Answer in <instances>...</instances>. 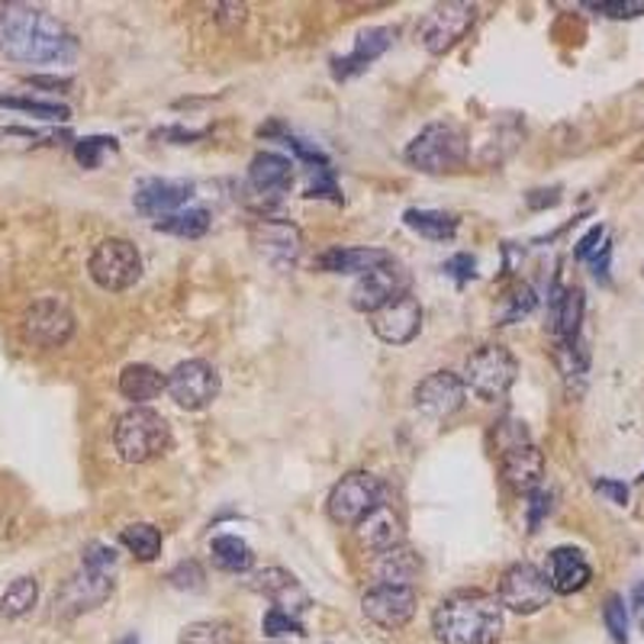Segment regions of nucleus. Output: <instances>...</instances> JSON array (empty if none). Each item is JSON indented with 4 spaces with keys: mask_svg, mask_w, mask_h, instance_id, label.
Returning <instances> with one entry per match:
<instances>
[{
    "mask_svg": "<svg viewBox=\"0 0 644 644\" xmlns=\"http://www.w3.org/2000/svg\"><path fill=\"white\" fill-rule=\"evenodd\" d=\"M0 55L23 65H68L78 55V39L46 10L0 3Z\"/></svg>",
    "mask_w": 644,
    "mask_h": 644,
    "instance_id": "1",
    "label": "nucleus"
},
{
    "mask_svg": "<svg viewBox=\"0 0 644 644\" xmlns=\"http://www.w3.org/2000/svg\"><path fill=\"white\" fill-rule=\"evenodd\" d=\"M432 632L442 644H496L502 639V606L481 590L448 596L432 615Z\"/></svg>",
    "mask_w": 644,
    "mask_h": 644,
    "instance_id": "2",
    "label": "nucleus"
},
{
    "mask_svg": "<svg viewBox=\"0 0 644 644\" xmlns=\"http://www.w3.org/2000/svg\"><path fill=\"white\" fill-rule=\"evenodd\" d=\"M113 445L126 464H146L171 448V426L161 413H155L149 406H133L116 419Z\"/></svg>",
    "mask_w": 644,
    "mask_h": 644,
    "instance_id": "3",
    "label": "nucleus"
},
{
    "mask_svg": "<svg viewBox=\"0 0 644 644\" xmlns=\"http://www.w3.org/2000/svg\"><path fill=\"white\" fill-rule=\"evenodd\" d=\"M406 161L426 174H448L467 161V136L454 123H429L409 146Z\"/></svg>",
    "mask_w": 644,
    "mask_h": 644,
    "instance_id": "4",
    "label": "nucleus"
},
{
    "mask_svg": "<svg viewBox=\"0 0 644 644\" xmlns=\"http://www.w3.org/2000/svg\"><path fill=\"white\" fill-rule=\"evenodd\" d=\"M516 374H519V361L502 346H481L464 361V387H471L487 403L506 397L509 387L516 384Z\"/></svg>",
    "mask_w": 644,
    "mask_h": 644,
    "instance_id": "5",
    "label": "nucleus"
},
{
    "mask_svg": "<svg viewBox=\"0 0 644 644\" xmlns=\"http://www.w3.org/2000/svg\"><path fill=\"white\" fill-rule=\"evenodd\" d=\"M88 271L98 287L120 294L143 278V255L129 239H103L88 261Z\"/></svg>",
    "mask_w": 644,
    "mask_h": 644,
    "instance_id": "6",
    "label": "nucleus"
},
{
    "mask_svg": "<svg viewBox=\"0 0 644 644\" xmlns=\"http://www.w3.org/2000/svg\"><path fill=\"white\" fill-rule=\"evenodd\" d=\"M381 499H384V487H381V481L374 474L351 471V474H346L332 487L326 509H329V519L332 522H339V526H358Z\"/></svg>",
    "mask_w": 644,
    "mask_h": 644,
    "instance_id": "7",
    "label": "nucleus"
},
{
    "mask_svg": "<svg viewBox=\"0 0 644 644\" xmlns=\"http://www.w3.org/2000/svg\"><path fill=\"white\" fill-rule=\"evenodd\" d=\"M551 594H554L551 580L529 561L512 564L499 580V606L509 612H519V615H532V612L545 609L551 602Z\"/></svg>",
    "mask_w": 644,
    "mask_h": 644,
    "instance_id": "8",
    "label": "nucleus"
},
{
    "mask_svg": "<svg viewBox=\"0 0 644 644\" xmlns=\"http://www.w3.org/2000/svg\"><path fill=\"white\" fill-rule=\"evenodd\" d=\"M474 20H477V7L474 3H439L422 20L419 39L432 55H445L471 33Z\"/></svg>",
    "mask_w": 644,
    "mask_h": 644,
    "instance_id": "9",
    "label": "nucleus"
},
{
    "mask_svg": "<svg viewBox=\"0 0 644 644\" xmlns=\"http://www.w3.org/2000/svg\"><path fill=\"white\" fill-rule=\"evenodd\" d=\"M419 606V596L413 587H397V584H377L361 596V612L368 622H374L384 632H399L413 622Z\"/></svg>",
    "mask_w": 644,
    "mask_h": 644,
    "instance_id": "10",
    "label": "nucleus"
},
{
    "mask_svg": "<svg viewBox=\"0 0 644 644\" xmlns=\"http://www.w3.org/2000/svg\"><path fill=\"white\" fill-rule=\"evenodd\" d=\"M168 394L181 406V409H206L213 399L219 397V374L210 361H181L171 374H168Z\"/></svg>",
    "mask_w": 644,
    "mask_h": 644,
    "instance_id": "11",
    "label": "nucleus"
},
{
    "mask_svg": "<svg viewBox=\"0 0 644 644\" xmlns=\"http://www.w3.org/2000/svg\"><path fill=\"white\" fill-rule=\"evenodd\" d=\"M403 294H409V274L399 268L397 261H391V264H381V268L358 278V284L351 287V306L358 313L374 316Z\"/></svg>",
    "mask_w": 644,
    "mask_h": 644,
    "instance_id": "12",
    "label": "nucleus"
},
{
    "mask_svg": "<svg viewBox=\"0 0 644 644\" xmlns=\"http://www.w3.org/2000/svg\"><path fill=\"white\" fill-rule=\"evenodd\" d=\"M75 332V316L61 300H36L23 316V336L36 348L65 346Z\"/></svg>",
    "mask_w": 644,
    "mask_h": 644,
    "instance_id": "13",
    "label": "nucleus"
},
{
    "mask_svg": "<svg viewBox=\"0 0 644 644\" xmlns=\"http://www.w3.org/2000/svg\"><path fill=\"white\" fill-rule=\"evenodd\" d=\"M467 399V387L464 377L451 374V371H436L426 381L416 384L413 391V403L419 413H426L429 419H451Z\"/></svg>",
    "mask_w": 644,
    "mask_h": 644,
    "instance_id": "14",
    "label": "nucleus"
},
{
    "mask_svg": "<svg viewBox=\"0 0 644 644\" xmlns=\"http://www.w3.org/2000/svg\"><path fill=\"white\" fill-rule=\"evenodd\" d=\"M194 197V184L191 181H171V178H146L136 184L133 203L143 216L149 219H165L178 210H184Z\"/></svg>",
    "mask_w": 644,
    "mask_h": 644,
    "instance_id": "15",
    "label": "nucleus"
},
{
    "mask_svg": "<svg viewBox=\"0 0 644 644\" xmlns=\"http://www.w3.org/2000/svg\"><path fill=\"white\" fill-rule=\"evenodd\" d=\"M374 336L387 346H406L419 336L422 329V306L413 294H403L394 303H387L381 313H374V323H371Z\"/></svg>",
    "mask_w": 644,
    "mask_h": 644,
    "instance_id": "16",
    "label": "nucleus"
},
{
    "mask_svg": "<svg viewBox=\"0 0 644 644\" xmlns=\"http://www.w3.org/2000/svg\"><path fill=\"white\" fill-rule=\"evenodd\" d=\"M110 594H113V574H100V570H91L81 564V570L65 580L55 606L61 615H78V612L98 609Z\"/></svg>",
    "mask_w": 644,
    "mask_h": 644,
    "instance_id": "17",
    "label": "nucleus"
},
{
    "mask_svg": "<svg viewBox=\"0 0 644 644\" xmlns=\"http://www.w3.org/2000/svg\"><path fill=\"white\" fill-rule=\"evenodd\" d=\"M354 532H358V542L368 547V551H374V554H381V551H391V547L406 545V532H403V516L397 512V506L384 496L358 526H354Z\"/></svg>",
    "mask_w": 644,
    "mask_h": 644,
    "instance_id": "18",
    "label": "nucleus"
},
{
    "mask_svg": "<svg viewBox=\"0 0 644 644\" xmlns=\"http://www.w3.org/2000/svg\"><path fill=\"white\" fill-rule=\"evenodd\" d=\"M499 471L516 494H535L545 477V454L532 442L499 451Z\"/></svg>",
    "mask_w": 644,
    "mask_h": 644,
    "instance_id": "19",
    "label": "nucleus"
},
{
    "mask_svg": "<svg viewBox=\"0 0 644 644\" xmlns=\"http://www.w3.org/2000/svg\"><path fill=\"white\" fill-rule=\"evenodd\" d=\"M251 246L258 248L264 258L278 261V264H287V261L294 264L300 248H303V236H300V229L294 223L264 216V219H258L251 226Z\"/></svg>",
    "mask_w": 644,
    "mask_h": 644,
    "instance_id": "20",
    "label": "nucleus"
},
{
    "mask_svg": "<svg viewBox=\"0 0 644 644\" xmlns=\"http://www.w3.org/2000/svg\"><path fill=\"white\" fill-rule=\"evenodd\" d=\"M547 561H551V577L547 580H551V590L554 594H580L594 580V570H590L587 557L577 547H554L547 554Z\"/></svg>",
    "mask_w": 644,
    "mask_h": 644,
    "instance_id": "21",
    "label": "nucleus"
},
{
    "mask_svg": "<svg viewBox=\"0 0 644 644\" xmlns=\"http://www.w3.org/2000/svg\"><path fill=\"white\" fill-rule=\"evenodd\" d=\"M251 590L264 594L274 602V609L291 612V615H297V612H303V609L309 606V596H306V590L297 584V577L287 574V570H281V567H268V570L255 574Z\"/></svg>",
    "mask_w": 644,
    "mask_h": 644,
    "instance_id": "22",
    "label": "nucleus"
},
{
    "mask_svg": "<svg viewBox=\"0 0 644 644\" xmlns=\"http://www.w3.org/2000/svg\"><path fill=\"white\" fill-rule=\"evenodd\" d=\"M391 43H394V30H387V26L364 30V33L354 39V49H351V55L332 61V75H336L339 81H348V78L361 75L371 61H377L384 52L391 49Z\"/></svg>",
    "mask_w": 644,
    "mask_h": 644,
    "instance_id": "23",
    "label": "nucleus"
},
{
    "mask_svg": "<svg viewBox=\"0 0 644 644\" xmlns=\"http://www.w3.org/2000/svg\"><path fill=\"white\" fill-rule=\"evenodd\" d=\"M248 184L258 194H284L294 184V161L278 151H258L248 165Z\"/></svg>",
    "mask_w": 644,
    "mask_h": 644,
    "instance_id": "24",
    "label": "nucleus"
},
{
    "mask_svg": "<svg viewBox=\"0 0 644 644\" xmlns=\"http://www.w3.org/2000/svg\"><path fill=\"white\" fill-rule=\"evenodd\" d=\"M580 323H584V291L554 287L551 297V332L557 336V346H577L580 342Z\"/></svg>",
    "mask_w": 644,
    "mask_h": 644,
    "instance_id": "25",
    "label": "nucleus"
},
{
    "mask_svg": "<svg viewBox=\"0 0 644 644\" xmlns=\"http://www.w3.org/2000/svg\"><path fill=\"white\" fill-rule=\"evenodd\" d=\"M391 261L394 255L384 248H329L316 258V268L329 274H368Z\"/></svg>",
    "mask_w": 644,
    "mask_h": 644,
    "instance_id": "26",
    "label": "nucleus"
},
{
    "mask_svg": "<svg viewBox=\"0 0 644 644\" xmlns=\"http://www.w3.org/2000/svg\"><path fill=\"white\" fill-rule=\"evenodd\" d=\"M374 570L381 577V584H397V587H413V580L422 570V561L413 547L397 545L391 551H381L374 561Z\"/></svg>",
    "mask_w": 644,
    "mask_h": 644,
    "instance_id": "27",
    "label": "nucleus"
},
{
    "mask_svg": "<svg viewBox=\"0 0 644 644\" xmlns=\"http://www.w3.org/2000/svg\"><path fill=\"white\" fill-rule=\"evenodd\" d=\"M161 391H168V377L161 371H155L151 364H126L120 374V394L133 399L136 406L161 397Z\"/></svg>",
    "mask_w": 644,
    "mask_h": 644,
    "instance_id": "28",
    "label": "nucleus"
},
{
    "mask_svg": "<svg viewBox=\"0 0 644 644\" xmlns=\"http://www.w3.org/2000/svg\"><path fill=\"white\" fill-rule=\"evenodd\" d=\"M403 223L429 242H451L457 236V216L445 210H406Z\"/></svg>",
    "mask_w": 644,
    "mask_h": 644,
    "instance_id": "29",
    "label": "nucleus"
},
{
    "mask_svg": "<svg viewBox=\"0 0 644 644\" xmlns=\"http://www.w3.org/2000/svg\"><path fill=\"white\" fill-rule=\"evenodd\" d=\"M210 554H213V564L226 574H246L248 567L255 564L251 547L239 535H216L210 542Z\"/></svg>",
    "mask_w": 644,
    "mask_h": 644,
    "instance_id": "30",
    "label": "nucleus"
},
{
    "mask_svg": "<svg viewBox=\"0 0 644 644\" xmlns=\"http://www.w3.org/2000/svg\"><path fill=\"white\" fill-rule=\"evenodd\" d=\"M206 229H210V210H203V206H184V210L155 223V233H168L178 239H200Z\"/></svg>",
    "mask_w": 644,
    "mask_h": 644,
    "instance_id": "31",
    "label": "nucleus"
},
{
    "mask_svg": "<svg viewBox=\"0 0 644 644\" xmlns=\"http://www.w3.org/2000/svg\"><path fill=\"white\" fill-rule=\"evenodd\" d=\"M36 599H39L36 580H33V577H20V580H13V584L3 590V596H0V615L20 619V615H26V612L36 606Z\"/></svg>",
    "mask_w": 644,
    "mask_h": 644,
    "instance_id": "32",
    "label": "nucleus"
},
{
    "mask_svg": "<svg viewBox=\"0 0 644 644\" xmlns=\"http://www.w3.org/2000/svg\"><path fill=\"white\" fill-rule=\"evenodd\" d=\"M120 542L129 547L139 561H155L161 554V532L149 526V522H136V526H126Z\"/></svg>",
    "mask_w": 644,
    "mask_h": 644,
    "instance_id": "33",
    "label": "nucleus"
},
{
    "mask_svg": "<svg viewBox=\"0 0 644 644\" xmlns=\"http://www.w3.org/2000/svg\"><path fill=\"white\" fill-rule=\"evenodd\" d=\"M178 644H236V629L229 622H194L181 632Z\"/></svg>",
    "mask_w": 644,
    "mask_h": 644,
    "instance_id": "34",
    "label": "nucleus"
},
{
    "mask_svg": "<svg viewBox=\"0 0 644 644\" xmlns=\"http://www.w3.org/2000/svg\"><path fill=\"white\" fill-rule=\"evenodd\" d=\"M535 309V291L529 284H516L506 297H502V306L496 313L499 326H509V323H519L522 316H529Z\"/></svg>",
    "mask_w": 644,
    "mask_h": 644,
    "instance_id": "35",
    "label": "nucleus"
},
{
    "mask_svg": "<svg viewBox=\"0 0 644 644\" xmlns=\"http://www.w3.org/2000/svg\"><path fill=\"white\" fill-rule=\"evenodd\" d=\"M116 139L113 136H84V139H78L75 143V158H78V165L81 168H100V161H103V155L106 151H116Z\"/></svg>",
    "mask_w": 644,
    "mask_h": 644,
    "instance_id": "36",
    "label": "nucleus"
},
{
    "mask_svg": "<svg viewBox=\"0 0 644 644\" xmlns=\"http://www.w3.org/2000/svg\"><path fill=\"white\" fill-rule=\"evenodd\" d=\"M602 619H606V629L609 635L619 644H629V609L622 602V596H609L606 606H602Z\"/></svg>",
    "mask_w": 644,
    "mask_h": 644,
    "instance_id": "37",
    "label": "nucleus"
},
{
    "mask_svg": "<svg viewBox=\"0 0 644 644\" xmlns=\"http://www.w3.org/2000/svg\"><path fill=\"white\" fill-rule=\"evenodd\" d=\"M0 106L23 110V113L39 116V120H68V106H61V103H43V100L30 98H0Z\"/></svg>",
    "mask_w": 644,
    "mask_h": 644,
    "instance_id": "38",
    "label": "nucleus"
},
{
    "mask_svg": "<svg viewBox=\"0 0 644 644\" xmlns=\"http://www.w3.org/2000/svg\"><path fill=\"white\" fill-rule=\"evenodd\" d=\"M306 197H323V200H332V203H342V194H339V184H336V171H332V165H326V168H313V174H309V188H306Z\"/></svg>",
    "mask_w": 644,
    "mask_h": 644,
    "instance_id": "39",
    "label": "nucleus"
},
{
    "mask_svg": "<svg viewBox=\"0 0 644 644\" xmlns=\"http://www.w3.org/2000/svg\"><path fill=\"white\" fill-rule=\"evenodd\" d=\"M261 629H264V635H268V639H281V635H303V625H300L297 615L281 612V609H274V606L268 609V615H264Z\"/></svg>",
    "mask_w": 644,
    "mask_h": 644,
    "instance_id": "40",
    "label": "nucleus"
},
{
    "mask_svg": "<svg viewBox=\"0 0 644 644\" xmlns=\"http://www.w3.org/2000/svg\"><path fill=\"white\" fill-rule=\"evenodd\" d=\"M81 564L91 567V570H100V574H113L116 570V551L103 545V542H91L81 554Z\"/></svg>",
    "mask_w": 644,
    "mask_h": 644,
    "instance_id": "41",
    "label": "nucleus"
},
{
    "mask_svg": "<svg viewBox=\"0 0 644 644\" xmlns=\"http://www.w3.org/2000/svg\"><path fill=\"white\" fill-rule=\"evenodd\" d=\"M168 580H171V587H178V590H200V587H203V570H200L197 561H184V564H178V567L168 574Z\"/></svg>",
    "mask_w": 644,
    "mask_h": 644,
    "instance_id": "42",
    "label": "nucleus"
},
{
    "mask_svg": "<svg viewBox=\"0 0 644 644\" xmlns=\"http://www.w3.org/2000/svg\"><path fill=\"white\" fill-rule=\"evenodd\" d=\"M590 10L612 16V20H629V16H642L644 0H619V3H587Z\"/></svg>",
    "mask_w": 644,
    "mask_h": 644,
    "instance_id": "43",
    "label": "nucleus"
},
{
    "mask_svg": "<svg viewBox=\"0 0 644 644\" xmlns=\"http://www.w3.org/2000/svg\"><path fill=\"white\" fill-rule=\"evenodd\" d=\"M445 274H448V278H454L457 284L471 281V278L477 274V258H474V255H467V251H461V255L448 258V261H445Z\"/></svg>",
    "mask_w": 644,
    "mask_h": 644,
    "instance_id": "44",
    "label": "nucleus"
},
{
    "mask_svg": "<svg viewBox=\"0 0 644 644\" xmlns=\"http://www.w3.org/2000/svg\"><path fill=\"white\" fill-rule=\"evenodd\" d=\"M606 246H609V242H606V226H594V229H590V233L577 242L574 255H577L580 261H594L596 255H599Z\"/></svg>",
    "mask_w": 644,
    "mask_h": 644,
    "instance_id": "45",
    "label": "nucleus"
},
{
    "mask_svg": "<svg viewBox=\"0 0 644 644\" xmlns=\"http://www.w3.org/2000/svg\"><path fill=\"white\" fill-rule=\"evenodd\" d=\"M284 143H287V149L294 151L300 161H306V165H313V168H326V165H329L326 151H319L316 146H306L297 136H284Z\"/></svg>",
    "mask_w": 644,
    "mask_h": 644,
    "instance_id": "46",
    "label": "nucleus"
},
{
    "mask_svg": "<svg viewBox=\"0 0 644 644\" xmlns=\"http://www.w3.org/2000/svg\"><path fill=\"white\" fill-rule=\"evenodd\" d=\"M547 509H551V494H545V490L529 494V532H539Z\"/></svg>",
    "mask_w": 644,
    "mask_h": 644,
    "instance_id": "47",
    "label": "nucleus"
},
{
    "mask_svg": "<svg viewBox=\"0 0 644 644\" xmlns=\"http://www.w3.org/2000/svg\"><path fill=\"white\" fill-rule=\"evenodd\" d=\"M596 490L602 496H609L615 506H625L629 502V487L619 484V481H596Z\"/></svg>",
    "mask_w": 644,
    "mask_h": 644,
    "instance_id": "48",
    "label": "nucleus"
},
{
    "mask_svg": "<svg viewBox=\"0 0 644 644\" xmlns=\"http://www.w3.org/2000/svg\"><path fill=\"white\" fill-rule=\"evenodd\" d=\"M561 203V191L557 188H551L547 191V197H535V194H529V206L532 210H545V206H557Z\"/></svg>",
    "mask_w": 644,
    "mask_h": 644,
    "instance_id": "49",
    "label": "nucleus"
},
{
    "mask_svg": "<svg viewBox=\"0 0 644 644\" xmlns=\"http://www.w3.org/2000/svg\"><path fill=\"white\" fill-rule=\"evenodd\" d=\"M632 606H635V619H639V625L644 629V580L632 590Z\"/></svg>",
    "mask_w": 644,
    "mask_h": 644,
    "instance_id": "50",
    "label": "nucleus"
},
{
    "mask_svg": "<svg viewBox=\"0 0 644 644\" xmlns=\"http://www.w3.org/2000/svg\"><path fill=\"white\" fill-rule=\"evenodd\" d=\"M123 644H139V639H136V635H133V639H126V642Z\"/></svg>",
    "mask_w": 644,
    "mask_h": 644,
    "instance_id": "51",
    "label": "nucleus"
}]
</instances>
